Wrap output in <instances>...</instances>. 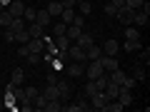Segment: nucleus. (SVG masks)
Here are the masks:
<instances>
[{"label":"nucleus","instance_id":"obj_12","mask_svg":"<svg viewBox=\"0 0 150 112\" xmlns=\"http://www.w3.org/2000/svg\"><path fill=\"white\" fill-rule=\"evenodd\" d=\"M100 55H103V48H100V45L93 43L90 48H85V60H98Z\"/></svg>","mask_w":150,"mask_h":112},{"label":"nucleus","instance_id":"obj_32","mask_svg":"<svg viewBox=\"0 0 150 112\" xmlns=\"http://www.w3.org/2000/svg\"><path fill=\"white\" fill-rule=\"evenodd\" d=\"M23 92H25V97H30V100H35V97L40 95V90H38V87H33V85H28V87H23Z\"/></svg>","mask_w":150,"mask_h":112},{"label":"nucleus","instance_id":"obj_31","mask_svg":"<svg viewBox=\"0 0 150 112\" xmlns=\"http://www.w3.org/2000/svg\"><path fill=\"white\" fill-rule=\"evenodd\" d=\"M28 62H30V65H40V62H43V55H40V52H28Z\"/></svg>","mask_w":150,"mask_h":112},{"label":"nucleus","instance_id":"obj_6","mask_svg":"<svg viewBox=\"0 0 150 112\" xmlns=\"http://www.w3.org/2000/svg\"><path fill=\"white\" fill-rule=\"evenodd\" d=\"M93 43H95V37H93V32H85V30H83L80 35L75 37V45H78V48H83V50H85V48H90Z\"/></svg>","mask_w":150,"mask_h":112},{"label":"nucleus","instance_id":"obj_9","mask_svg":"<svg viewBox=\"0 0 150 112\" xmlns=\"http://www.w3.org/2000/svg\"><path fill=\"white\" fill-rule=\"evenodd\" d=\"M100 48H103V55H118L120 52L118 40H105V45H100Z\"/></svg>","mask_w":150,"mask_h":112},{"label":"nucleus","instance_id":"obj_39","mask_svg":"<svg viewBox=\"0 0 150 112\" xmlns=\"http://www.w3.org/2000/svg\"><path fill=\"white\" fill-rule=\"evenodd\" d=\"M135 82H138V80H135V77H130V75H128V77H125V82H123V85H120V87H128V90H133V87H135Z\"/></svg>","mask_w":150,"mask_h":112},{"label":"nucleus","instance_id":"obj_15","mask_svg":"<svg viewBox=\"0 0 150 112\" xmlns=\"http://www.w3.org/2000/svg\"><path fill=\"white\" fill-rule=\"evenodd\" d=\"M28 32H30V37H45V27L38 22H28Z\"/></svg>","mask_w":150,"mask_h":112},{"label":"nucleus","instance_id":"obj_21","mask_svg":"<svg viewBox=\"0 0 150 112\" xmlns=\"http://www.w3.org/2000/svg\"><path fill=\"white\" fill-rule=\"evenodd\" d=\"M55 85H58V95H60V100L63 102H68V97H70V85H65V82H55Z\"/></svg>","mask_w":150,"mask_h":112},{"label":"nucleus","instance_id":"obj_17","mask_svg":"<svg viewBox=\"0 0 150 112\" xmlns=\"http://www.w3.org/2000/svg\"><path fill=\"white\" fill-rule=\"evenodd\" d=\"M148 20H150V15H148V13H143V10H135L133 25H138V27H145V25H148Z\"/></svg>","mask_w":150,"mask_h":112},{"label":"nucleus","instance_id":"obj_28","mask_svg":"<svg viewBox=\"0 0 150 112\" xmlns=\"http://www.w3.org/2000/svg\"><path fill=\"white\" fill-rule=\"evenodd\" d=\"M35 15H38V10H35V8H28V5H25V13H23V20H25V22H35Z\"/></svg>","mask_w":150,"mask_h":112},{"label":"nucleus","instance_id":"obj_29","mask_svg":"<svg viewBox=\"0 0 150 112\" xmlns=\"http://www.w3.org/2000/svg\"><path fill=\"white\" fill-rule=\"evenodd\" d=\"M120 48H125V52H135L140 48V40H125V45H120Z\"/></svg>","mask_w":150,"mask_h":112},{"label":"nucleus","instance_id":"obj_30","mask_svg":"<svg viewBox=\"0 0 150 112\" xmlns=\"http://www.w3.org/2000/svg\"><path fill=\"white\" fill-rule=\"evenodd\" d=\"M130 77H135V80H145V67H143V62L133 67V75H130Z\"/></svg>","mask_w":150,"mask_h":112},{"label":"nucleus","instance_id":"obj_5","mask_svg":"<svg viewBox=\"0 0 150 112\" xmlns=\"http://www.w3.org/2000/svg\"><path fill=\"white\" fill-rule=\"evenodd\" d=\"M63 70L70 77H83V75H85V60H83V62H73V65H68V67H63Z\"/></svg>","mask_w":150,"mask_h":112},{"label":"nucleus","instance_id":"obj_24","mask_svg":"<svg viewBox=\"0 0 150 112\" xmlns=\"http://www.w3.org/2000/svg\"><path fill=\"white\" fill-rule=\"evenodd\" d=\"M80 32H83V27H78V25H68V27H65V35H68L73 43H75V37L80 35Z\"/></svg>","mask_w":150,"mask_h":112},{"label":"nucleus","instance_id":"obj_27","mask_svg":"<svg viewBox=\"0 0 150 112\" xmlns=\"http://www.w3.org/2000/svg\"><path fill=\"white\" fill-rule=\"evenodd\" d=\"M28 40H30V32H28V27H25V30H18V32H15V43L25 45Z\"/></svg>","mask_w":150,"mask_h":112},{"label":"nucleus","instance_id":"obj_35","mask_svg":"<svg viewBox=\"0 0 150 112\" xmlns=\"http://www.w3.org/2000/svg\"><path fill=\"white\" fill-rule=\"evenodd\" d=\"M103 10H105V15H110V18L118 15V8L112 5V3H105V8H103Z\"/></svg>","mask_w":150,"mask_h":112},{"label":"nucleus","instance_id":"obj_19","mask_svg":"<svg viewBox=\"0 0 150 112\" xmlns=\"http://www.w3.org/2000/svg\"><path fill=\"white\" fill-rule=\"evenodd\" d=\"M10 82H13V85H25V72H23L20 67H15L10 72Z\"/></svg>","mask_w":150,"mask_h":112},{"label":"nucleus","instance_id":"obj_18","mask_svg":"<svg viewBox=\"0 0 150 112\" xmlns=\"http://www.w3.org/2000/svg\"><path fill=\"white\" fill-rule=\"evenodd\" d=\"M118 90H120V85H115V82H110V80H108V85L103 87V92L108 95V100H115V97H118Z\"/></svg>","mask_w":150,"mask_h":112},{"label":"nucleus","instance_id":"obj_16","mask_svg":"<svg viewBox=\"0 0 150 112\" xmlns=\"http://www.w3.org/2000/svg\"><path fill=\"white\" fill-rule=\"evenodd\" d=\"M43 95L48 97V100H60V95H58V85H55V82H48V85H45Z\"/></svg>","mask_w":150,"mask_h":112},{"label":"nucleus","instance_id":"obj_11","mask_svg":"<svg viewBox=\"0 0 150 112\" xmlns=\"http://www.w3.org/2000/svg\"><path fill=\"white\" fill-rule=\"evenodd\" d=\"M63 110H65V112H85V110H90V105H85V100H78V102H73V105L65 102Z\"/></svg>","mask_w":150,"mask_h":112},{"label":"nucleus","instance_id":"obj_20","mask_svg":"<svg viewBox=\"0 0 150 112\" xmlns=\"http://www.w3.org/2000/svg\"><path fill=\"white\" fill-rule=\"evenodd\" d=\"M75 15H78V13H75V8H63V13H60V20H63L65 25H70Z\"/></svg>","mask_w":150,"mask_h":112},{"label":"nucleus","instance_id":"obj_14","mask_svg":"<svg viewBox=\"0 0 150 112\" xmlns=\"http://www.w3.org/2000/svg\"><path fill=\"white\" fill-rule=\"evenodd\" d=\"M45 10H48L50 18H60V13H63V3H60V0H53V3H50Z\"/></svg>","mask_w":150,"mask_h":112},{"label":"nucleus","instance_id":"obj_25","mask_svg":"<svg viewBox=\"0 0 150 112\" xmlns=\"http://www.w3.org/2000/svg\"><path fill=\"white\" fill-rule=\"evenodd\" d=\"M28 27V22L23 20V18H13V22H10V30L13 32H18V30H25Z\"/></svg>","mask_w":150,"mask_h":112},{"label":"nucleus","instance_id":"obj_1","mask_svg":"<svg viewBox=\"0 0 150 112\" xmlns=\"http://www.w3.org/2000/svg\"><path fill=\"white\" fill-rule=\"evenodd\" d=\"M98 62L103 65V70H105V72H112V70L120 67V62H118V57H115V55H100V57H98Z\"/></svg>","mask_w":150,"mask_h":112},{"label":"nucleus","instance_id":"obj_26","mask_svg":"<svg viewBox=\"0 0 150 112\" xmlns=\"http://www.w3.org/2000/svg\"><path fill=\"white\" fill-rule=\"evenodd\" d=\"M10 22H13V15H10L8 10H0V25H3V30L10 27Z\"/></svg>","mask_w":150,"mask_h":112},{"label":"nucleus","instance_id":"obj_13","mask_svg":"<svg viewBox=\"0 0 150 112\" xmlns=\"http://www.w3.org/2000/svg\"><path fill=\"white\" fill-rule=\"evenodd\" d=\"M35 22H38V25H43V27H48V25H53V18L48 15V10H38Z\"/></svg>","mask_w":150,"mask_h":112},{"label":"nucleus","instance_id":"obj_38","mask_svg":"<svg viewBox=\"0 0 150 112\" xmlns=\"http://www.w3.org/2000/svg\"><path fill=\"white\" fill-rule=\"evenodd\" d=\"M140 62H143V65H150V48H145L143 52H140Z\"/></svg>","mask_w":150,"mask_h":112},{"label":"nucleus","instance_id":"obj_43","mask_svg":"<svg viewBox=\"0 0 150 112\" xmlns=\"http://www.w3.org/2000/svg\"><path fill=\"white\" fill-rule=\"evenodd\" d=\"M10 3H13V0H0V5H3V8H8Z\"/></svg>","mask_w":150,"mask_h":112},{"label":"nucleus","instance_id":"obj_4","mask_svg":"<svg viewBox=\"0 0 150 112\" xmlns=\"http://www.w3.org/2000/svg\"><path fill=\"white\" fill-rule=\"evenodd\" d=\"M90 102H93L90 107H95V110H105V105H108V102H110V100H108V95H105V92H103V90H98L95 95L90 97Z\"/></svg>","mask_w":150,"mask_h":112},{"label":"nucleus","instance_id":"obj_2","mask_svg":"<svg viewBox=\"0 0 150 112\" xmlns=\"http://www.w3.org/2000/svg\"><path fill=\"white\" fill-rule=\"evenodd\" d=\"M120 20V25L123 27H128V25H133V18H135V10H130V8H118V15H115Z\"/></svg>","mask_w":150,"mask_h":112},{"label":"nucleus","instance_id":"obj_44","mask_svg":"<svg viewBox=\"0 0 150 112\" xmlns=\"http://www.w3.org/2000/svg\"><path fill=\"white\" fill-rule=\"evenodd\" d=\"M0 110H5V97H0Z\"/></svg>","mask_w":150,"mask_h":112},{"label":"nucleus","instance_id":"obj_45","mask_svg":"<svg viewBox=\"0 0 150 112\" xmlns=\"http://www.w3.org/2000/svg\"><path fill=\"white\" fill-rule=\"evenodd\" d=\"M0 10H5V8H3V5H0Z\"/></svg>","mask_w":150,"mask_h":112},{"label":"nucleus","instance_id":"obj_40","mask_svg":"<svg viewBox=\"0 0 150 112\" xmlns=\"http://www.w3.org/2000/svg\"><path fill=\"white\" fill-rule=\"evenodd\" d=\"M5 43H15V32L10 27H5Z\"/></svg>","mask_w":150,"mask_h":112},{"label":"nucleus","instance_id":"obj_3","mask_svg":"<svg viewBox=\"0 0 150 112\" xmlns=\"http://www.w3.org/2000/svg\"><path fill=\"white\" fill-rule=\"evenodd\" d=\"M103 72H105V70H103V65L98 62V60H90V65H85V75H88V80H95V77H100Z\"/></svg>","mask_w":150,"mask_h":112},{"label":"nucleus","instance_id":"obj_8","mask_svg":"<svg viewBox=\"0 0 150 112\" xmlns=\"http://www.w3.org/2000/svg\"><path fill=\"white\" fill-rule=\"evenodd\" d=\"M53 45L60 50V52H68V48L73 45V40H70L68 35H55V43H53Z\"/></svg>","mask_w":150,"mask_h":112},{"label":"nucleus","instance_id":"obj_37","mask_svg":"<svg viewBox=\"0 0 150 112\" xmlns=\"http://www.w3.org/2000/svg\"><path fill=\"white\" fill-rule=\"evenodd\" d=\"M143 3H145V0H125V8H130V10H138Z\"/></svg>","mask_w":150,"mask_h":112},{"label":"nucleus","instance_id":"obj_34","mask_svg":"<svg viewBox=\"0 0 150 112\" xmlns=\"http://www.w3.org/2000/svg\"><path fill=\"white\" fill-rule=\"evenodd\" d=\"M78 10H80V15H90V3L88 0H80L78 3Z\"/></svg>","mask_w":150,"mask_h":112},{"label":"nucleus","instance_id":"obj_22","mask_svg":"<svg viewBox=\"0 0 150 112\" xmlns=\"http://www.w3.org/2000/svg\"><path fill=\"white\" fill-rule=\"evenodd\" d=\"M63 100H48V105H45V112H63Z\"/></svg>","mask_w":150,"mask_h":112},{"label":"nucleus","instance_id":"obj_33","mask_svg":"<svg viewBox=\"0 0 150 112\" xmlns=\"http://www.w3.org/2000/svg\"><path fill=\"white\" fill-rule=\"evenodd\" d=\"M95 92H98L95 82H93V80H88V82H85V97H93V95H95Z\"/></svg>","mask_w":150,"mask_h":112},{"label":"nucleus","instance_id":"obj_41","mask_svg":"<svg viewBox=\"0 0 150 112\" xmlns=\"http://www.w3.org/2000/svg\"><path fill=\"white\" fill-rule=\"evenodd\" d=\"M28 52H30V48H28V43L18 48V55H20V57H28Z\"/></svg>","mask_w":150,"mask_h":112},{"label":"nucleus","instance_id":"obj_36","mask_svg":"<svg viewBox=\"0 0 150 112\" xmlns=\"http://www.w3.org/2000/svg\"><path fill=\"white\" fill-rule=\"evenodd\" d=\"M65 27H68V25H65V22L60 20L58 25H53V35H65Z\"/></svg>","mask_w":150,"mask_h":112},{"label":"nucleus","instance_id":"obj_42","mask_svg":"<svg viewBox=\"0 0 150 112\" xmlns=\"http://www.w3.org/2000/svg\"><path fill=\"white\" fill-rule=\"evenodd\" d=\"M110 3H112L115 8H125V0H110Z\"/></svg>","mask_w":150,"mask_h":112},{"label":"nucleus","instance_id":"obj_7","mask_svg":"<svg viewBox=\"0 0 150 112\" xmlns=\"http://www.w3.org/2000/svg\"><path fill=\"white\" fill-rule=\"evenodd\" d=\"M68 57L70 60H73V62H83V60H85V50H83V48H78V45H70V48H68Z\"/></svg>","mask_w":150,"mask_h":112},{"label":"nucleus","instance_id":"obj_23","mask_svg":"<svg viewBox=\"0 0 150 112\" xmlns=\"http://www.w3.org/2000/svg\"><path fill=\"white\" fill-rule=\"evenodd\" d=\"M125 40H140V30L135 25H128L125 27Z\"/></svg>","mask_w":150,"mask_h":112},{"label":"nucleus","instance_id":"obj_10","mask_svg":"<svg viewBox=\"0 0 150 112\" xmlns=\"http://www.w3.org/2000/svg\"><path fill=\"white\" fill-rule=\"evenodd\" d=\"M5 10L10 13L13 18H23V13H25V5H23L20 0H13V3H10V5L5 8Z\"/></svg>","mask_w":150,"mask_h":112}]
</instances>
